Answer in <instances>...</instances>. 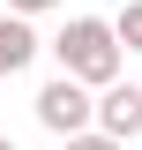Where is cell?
I'll return each mask as SVG.
<instances>
[{
    "mask_svg": "<svg viewBox=\"0 0 142 150\" xmlns=\"http://www.w3.org/2000/svg\"><path fill=\"white\" fill-rule=\"evenodd\" d=\"M37 60V30H30V15H0V75H22Z\"/></svg>",
    "mask_w": 142,
    "mask_h": 150,
    "instance_id": "277c9868",
    "label": "cell"
},
{
    "mask_svg": "<svg viewBox=\"0 0 142 150\" xmlns=\"http://www.w3.org/2000/svg\"><path fill=\"white\" fill-rule=\"evenodd\" d=\"M97 128L120 135V143H135L142 135V83H105L97 90Z\"/></svg>",
    "mask_w": 142,
    "mask_h": 150,
    "instance_id": "3957f363",
    "label": "cell"
},
{
    "mask_svg": "<svg viewBox=\"0 0 142 150\" xmlns=\"http://www.w3.org/2000/svg\"><path fill=\"white\" fill-rule=\"evenodd\" d=\"M37 128H53L60 143L82 128H97V98H90V83H75V75H53L45 90H37Z\"/></svg>",
    "mask_w": 142,
    "mask_h": 150,
    "instance_id": "7a4b0ae2",
    "label": "cell"
},
{
    "mask_svg": "<svg viewBox=\"0 0 142 150\" xmlns=\"http://www.w3.org/2000/svg\"><path fill=\"white\" fill-rule=\"evenodd\" d=\"M8 15H45V8H60V0H0Z\"/></svg>",
    "mask_w": 142,
    "mask_h": 150,
    "instance_id": "52a82bcc",
    "label": "cell"
},
{
    "mask_svg": "<svg viewBox=\"0 0 142 150\" xmlns=\"http://www.w3.org/2000/svg\"><path fill=\"white\" fill-rule=\"evenodd\" d=\"M67 150H127V143L105 135V128H82V135H67Z\"/></svg>",
    "mask_w": 142,
    "mask_h": 150,
    "instance_id": "8992f818",
    "label": "cell"
},
{
    "mask_svg": "<svg viewBox=\"0 0 142 150\" xmlns=\"http://www.w3.org/2000/svg\"><path fill=\"white\" fill-rule=\"evenodd\" d=\"M53 53H60V75H75V83H90V90H105V83H120L127 45L112 38L105 15H67V30L53 38Z\"/></svg>",
    "mask_w": 142,
    "mask_h": 150,
    "instance_id": "6da1fadb",
    "label": "cell"
},
{
    "mask_svg": "<svg viewBox=\"0 0 142 150\" xmlns=\"http://www.w3.org/2000/svg\"><path fill=\"white\" fill-rule=\"evenodd\" d=\"M0 150H15V135H0Z\"/></svg>",
    "mask_w": 142,
    "mask_h": 150,
    "instance_id": "ba28073f",
    "label": "cell"
},
{
    "mask_svg": "<svg viewBox=\"0 0 142 150\" xmlns=\"http://www.w3.org/2000/svg\"><path fill=\"white\" fill-rule=\"evenodd\" d=\"M112 38H120L127 53H142V0H127L120 15H112Z\"/></svg>",
    "mask_w": 142,
    "mask_h": 150,
    "instance_id": "5b68a950",
    "label": "cell"
}]
</instances>
